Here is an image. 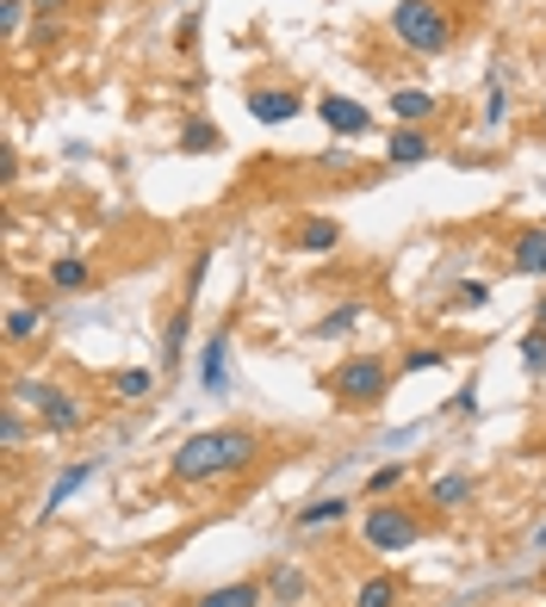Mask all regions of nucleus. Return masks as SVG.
Segmentation results:
<instances>
[{"label":"nucleus","instance_id":"obj_1","mask_svg":"<svg viewBox=\"0 0 546 607\" xmlns=\"http://www.w3.org/2000/svg\"><path fill=\"white\" fill-rule=\"evenodd\" d=\"M254 453H261V435H249V428H199L175 447L168 472L180 484H224V477L249 472Z\"/></svg>","mask_w":546,"mask_h":607},{"label":"nucleus","instance_id":"obj_2","mask_svg":"<svg viewBox=\"0 0 546 607\" xmlns=\"http://www.w3.org/2000/svg\"><path fill=\"white\" fill-rule=\"evenodd\" d=\"M323 391L335 397V409H379L391 391V366L385 354H348L323 372Z\"/></svg>","mask_w":546,"mask_h":607},{"label":"nucleus","instance_id":"obj_3","mask_svg":"<svg viewBox=\"0 0 546 607\" xmlns=\"http://www.w3.org/2000/svg\"><path fill=\"white\" fill-rule=\"evenodd\" d=\"M391 38L404 50H416V57H448V44H453L448 7L441 0H397L391 7Z\"/></svg>","mask_w":546,"mask_h":607},{"label":"nucleus","instance_id":"obj_4","mask_svg":"<svg viewBox=\"0 0 546 607\" xmlns=\"http://www.w3.org/2000/svg\"><path fill=\"white\" fill-rule=\"evenodd\" d=\"M13 403H32V409H38L44 435H81V428H87V403H81L75 391H62V384L20 379V384H13Z\"/></svg>","mask_w":546,"mask_h":607},{"label":"nucleus","instance_id":"obj_5","mask_svg":"<svg viewBox=\"0 0 546 607\" xmlns=\"http://www.w3.org/2000/svg\"><path fill=\"white\" fill-rule=\"evenodd\" d=\"M360 539H367V551H410L423 539V521L404 502H372L367 521H360Z\"/></svg>","mask_w":546,"mask_h":607},{"label":"nucleus","instance_id":"obj_6","mask_svg":"<svg viewBox=\"0 0 546 607\" xmlns=\"http://www.w3.org/2000/svg\"><path fill=\"white\" fill-rule=\"evenodd\" d=\"M242 106H249L254 124H293V118L305 112V94H298V87H249Z\"/></svg>","mask_w":546,"mask_h":607},{"label":"nucleus","instance_id":"obj_7","mask_svg":"<svg viewBox=\"0 0 546 607\" xmlns=\"http://www.w3.org/2000/svg\"><path fill=\"white\" fill-rule=\"evenodd\" d=\"M317 118H323L335 136H348V143L372 131V112L360 106V99H348V94H323V99H317Z\"/></svg>","mask_w":546,"mask_h":607},{"label":"nucleus","instance_id":"obj_8","mask_svg":"<svg viewBox=\"0 0 546 607\" xmlns=\"http://www.w3.org/2000/svg\"><path fill=\"white\" fill-rule=\"evenodd\" d=\"M261 583H268V602H286V607H305V602H311V576H305L298 564H273Z\"/></svg>","mask_w":546,"mask_h":607},{"label":"nucleus","instance_id":"obj_9","mask_svg":"<svg viewBox=\"0 0 546 607\" xmlns=\"http://www.w3.org/2000/svg\"><path fill=\"white\" fill-rule=\"evenodd\" d=\"M509 273L546 279V229H522V236H515V248H509Z\"/></svg>","mask_w":546,"mask_h":607},{"label":"nucleus","instance_id":"obj_10","mask_svg":"<svg viewBox=\"0 0 546 607\" xmlns=\"http://www.w3.org/2000/svg\"><path fill=\"white\" fill-rule=\"evenodd\" d=\"M224 379H230V329H217L212 342H205V354H199V384L205 391H224Z\"/></svg>","mask_w":546,"mask_h":607},{"label":"nucleus","instance_id":"obj_11","mask_svg":"<svg viewBox=\"0 0 546 607\" xmlns=\"http://www.w3.org/2000/svg\"><path fill=\"white\" fill-rule=\"evenodd\" d=\"M385 155L397 162V168H416V162H429V155H435V143H429V131H423V124H397V131H391V143H385Z\"/></svg>","mask_w":546,"mask_h":607},{"label":"nucleus","instance_id":"obj_12","mask_svg":"<svg viewBox=\"0 0 546 607\" xmlns=\"http://www.w3.org/2000/svg\"><path fill=\"white\" fill-rule=\"evenodd\" d=\"M435 112H441L435 94H423V87H391V118H397V124H429Z\"/></svg>","mask_w":546,"mask_h":607},{"label":"nucleus","instance_id":"obj_13","mask_svg":"<svg viewBox=\"0 0 546 607\" xmlns=\"http://www.w3.org/2000/svg\"><path fill=\"white\" fill-rule=\"evenodd\" d=\"M472 496H478V477H472V472H441V477L429 484V502H435V509H466Z\"/></svg>","mask_w":546,"mask_h":607},{"label":"nucleus","instance_id":"obj_14","mask_svg":"<svg viewBox=\"0 0 546 607\" xmlns=\"http://www.w3.org/2000/svg\"><path fill=\"white\" fill-rule=\"evenodd\" d=\"M335 242H342V224H335V217H305V224L293 229L298 254H330Z\"/></svg>","mask_w":546,"mask_h":607},{"label":"nucleus","instance_id":"obj_15","mask_svg":"<svg viewBox=\"0 0 546 607\" xmlns=\"http://www.w3.org/2000/svg\"><path fill=\"white\" fill-rule=\"evenodd\" d=\"M99 472V453L94 459H75V465H69V472H57V484H50V490H44V514H57L62 502H69V496L81 490V484H87V477Z\"/></svg>","mask_w":546,"mask_h":607},{"label":"nucleus","instance_id":"obj_16","mask_svg":"<svg viewBox=\"0 0 546 607\" xmlns=\"http://www.w3.org/2000/svg\"><path fill=\"white\" fill-rule=\"evenodd\" d=\"M261 602H268V583H217L193 607H261Z\"/></svg>","mask_w":546,"mask_h":607},{"label":"nucleus","instance_id":"obj_17","mask_svg":"<svg viewBox=\"0 0 546 607\" xmlns=\"http://www.w3.org/2000/svg\"><path fill=\"white\" fill-rule=\"evenodd\" d=\"M348 509H354L348 496H317V502H305V509H298L293 521H298L305 533H311V527H335V521H348Z\"/></svg>","mask_w":546,"mask_h":607},{"label":"nucleus","instance_id":"obj_18","mask_svg":"<svg viewBox=\"0 0 546 607\" xmlns=\"http://www.w3.org/2000/svg\"><path fill=\"white\" fill-rule=\"evenodd\" d=\"M397 602H404V583L391 570H379V576H367V583L354 588V607H397Z\"/></svg>","mask_w":546,"mask_h":607},{"label":"nucleus","instance_id":"obj_19","mask_svg":"<svg viewBox=\"0 0 546 607\" xmlns=\"http://www.w3.org/2000/svg\"><path fill=\"white\" fill-rule=\"evenodd\" d=\"M187 323H193V298L180 304L175 317H168V335H162V366H168V372L187 360Z\"/></svg>","mask_w":546,"mask_h":607},{"label":"nucleus","instance_id":"obj_20","mask_svg":"<svg viewBox=\"0 0 546 607\" xmlns=\"http://www.w3.org/2000/svg\"><path fill=\"white\" fill-rule=\"evenodd\" d=\"M87 279H94L87 254H57V261H50V285H57V291H81Z\"/></svg>","mask_w":546,"mask_h":607},{"label":"nucleus","instance_id":"obj_21","mask_svg":"<svg viewBox=\"0 0 546 607\" xmlns=\"http://www.w3.org/2000/svg\"><path fill=\"white\" fill-rule=\"evenodd\" d=\"M360 323V298H348V304H335V310H323V317H317V342H335V335H348V329Z\"/></svg>","mask_w":546,"mask_h":607},{"label":"nucleus","instance_id":"obj_22","mask_svg":"<svg viewBox=\"0 0 546 607\" xmlns=\"http://www.w3.org/2000/svg\"><path fill=\"white\" fill-rule=\"evenodd\" d=\"M112 391L118 397H150V391H156V366H124V372H112Z\"/></svg>","mask_w":546,"mask_h":607},{"label":"nucleus","instance_id":"obj_23","mask_svg":"<svg viewBox=\"0 0 546 607\" xmlns=\"http://www.w3.org/2000/svg\"><path fill=\"white\" fill-rule=\"evenodd\" d=\"M217 143H224V136H217V124H212V118H193V124L180 131V150H187V155H212Z\"/></svg>","mask_w":546,"mask_h":607},{"label":"nucleus","instance_id":"obj_24","mask_svg":"<svg viewBox=\"0 0 546 607\" xmlns=\"http://www.w3.org/2000/svg\"><path fill=\"white\" fill-rule=\"evenodd\" d=\"M38 323H44L38 304H13V310H7V342H25V335H38Z\"/></svg>","mask_w":546,"mask_h":607},{"label":"nucleus","instance_id":"obj_25","mask_svg":"<svg viewBox=\"0 0 546 607\" xmlns=\"http://www.w3.org/2000/svg\"><path fill=\"white\" fill-rule=\"evenodd\" d=\"M522 372L527 379H546V329H527L522 335Z\"/></svg>","mask_w":546,"mask_h":607},{"label":"nucleus","instance_id":"obj_26","mask_svg":"<svg viewBox=\"0 0 546 607\" xmlns=\"http://www.w3.org/2000/svg\"><path fill=\"white\" fill-rule=\"evenodd\" d=\"M404 477H410V465H404V459H391V465H379V472L367 477V496H397Z\"/></svg>","mask_w":546,"mask_h":607},{"label":"nucleus","instance_id":"obj_27","mask_svg":"<svg viewBox=\"0 0 546 607\" xmlns=\"http://www.w3.org/2000/svg\"><path fill=\"white\" fill-rule=\"evenodd\" d=\"M0 447H7V453H20V447H25V416L13 409V403L0 409Z\"/></svg>","mask_w":546,"mask_h":607},{"label":"nucleus","instance_id":"obj_28","mask_svg":"<svg viewBox=\"0 0 546 607\" xmlns=\"http://www.w3.org/2000/svg\"><path fill=\"white\" fill-rule=\"evenodd\" d=\"M429 366H448V347H410L397 372H429Z\"/></svg>","mask_w":546,"mask_h":607},{"label":"nucleus","instance_id":"obj_29","mask_svg":"<svg viewBox=\"0 0 546 607\" xmlns=\"http://www.w3.org/2000/svg\"><path fill=\"white\" fill-rule=\"evenodd\" d=\"M25 7H32V0H0V38H7V44L20 38V25H25Z\"/></svg>","mask_w":546,"mask_h":607},{"label":"nucleus","instance_id":"obj_30","mask_svg":"<svg viewBox=\"0 0 546 607\" xmlns=\"http://www.w3.org/2000/svg\"><path fill=\"white\" fill-rule=\"evenodd\" d=\"M503 118H509V99H503V87H497V75H490V87H485V124H490V131H503Z\"/></svg>","mask_w":546,"mask_h":607},{"label":"nucleus","instance_id":"obj_31","mask_svg":"<svg viewBox=\"0 0 546 607\" xmlns=\"http://www.w3.org/2000/svg\"><path fill=\"white\" fill-rule=\"evenodd\" d=\"M478 304H490V285L485 279H466L460 291H453V310H478Z\"/></svg>","mask_w":546,"mask_h":607},{"label":"nucleus","instance_id":"obj_32","mask_svg":"<svg viewBox=\"0 0 546 607\" xmlns=\"http://www.w3.org/2000/svg\"><path fill=\"white\" fill-rule=\"evenodd\" d=\"M453 416H472V409H478V391H472V384H460V391H453V403H448Z\"/></svg>","mask_w":546,"mask_h":607},{"label":"nucleus","instance_id":"obj_33","mask_svg":"<svg viewBox=\"0 0 546 607\" xmlns=\"http://www.w3.org/2000/svg\"><path fill=\"white\" fill-rule=\"evenodd\" d=\"M199 38V13H187V20H180V32H175V44H180V50H187V44H193Z\"/></svg>","mask_w":546,"mask_h":607},{"label":"nucleus","instance_id":"obj_34","mask_svg":"<svg viewBox=\"0 0 546 607\" xmlns=\"http://www.w3.org/2000/svg\"><path fill=\"white\" fill-rule=\"evenodd\" d=\"M534 329H546V291H541V304H534Z\"/></svg>","mask_w":546,"mask_h":607},{"label":"nucleus","instance_id":"obj_35","mask_svg":"<svg viewBox=\"0 0 546 607\" xmlns=\"http://www.w3.org/2000/svg\"><path fill=\"white\" fill-rule=\"evenodd\" d=\"M534 551H546V527H534Z\"/></svg>","mask_w":546,"mask_h":607},{"label":"nucleus","instance_id":"obj_36","mask_svg":"<svg viewBox=\"0 0 546 607\" xmlns=\"http://www.w3.org/2000/svg\"><path fill=\"white\" fill-rule=\"evenodd\" d=\"M38 7H62V0H38Z\"/></svg>","mask_w":546,"mask_h":607}]
</instances>
